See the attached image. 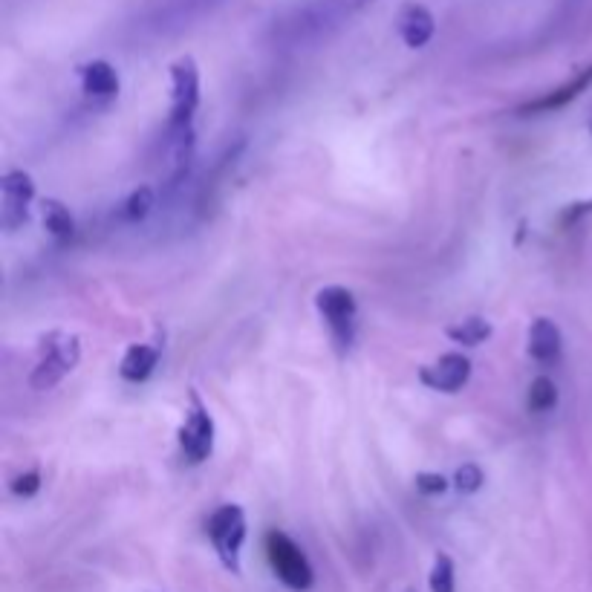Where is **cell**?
I'll list each match as a JSON object with an SVG mask.
<instances>
[{"instance_id": "cell-1", "label": "cell", "mask_w": 592, "mask_h": 592, "mask_svg": "<svg viewBox=\"0 0 592 592\" xmlns=\"http://www.w3.org/2000/svg\"><path fill=\"white\" fill-rule=\"evenodd\" d=\"M81 361V341L78 335L50 333L41 338L38 347V364L29 376L32 390H52L67 373H73Z\"/></svg>"}, {"instance_id": "cell-2", "label": "cell", "mask_w": 592, "mask_h": 592, "mask_svg": "<svg viewBox=\"0 0 592 592\" xmlns=\"http://www.w3.org/2000/svg\"><path fill=\"white\" fill-rule=\"evenodd\" d=\"M266 558H269L272 572L284 581L289 590L304 592L315 584V572H312V564L304 555V549L286 532L275 529V532L266 535Z\"/></svg>"}, {"instance_id": "cell-3", "label": "cell", "mask_w": 592, "mask_h": 592, "mask_svg": "<svg viewBox=\"0 0 592 592\" xmlns=\"http://www.w3.org/2000/svg\"><path fill=\"white\" fill-rule=\"evenodd\" d=\"M200 107V67L191 55H182L171 67V116L168 130L191 128V119Z\"/></svg>"}, {"instance_id": "cell-4", "label": "cell", "mask_w": 592, "mask_h": 592, "mask_svg": "<svg viewBox=\"0 0 592 592\" xmlns=\"http://www.w3.org/2000/svg\"><path fill=\"white\" fill-rule=\"evenodd\" d=\"M206 532L223 561V567L240 572V549L246 541V512L234 503H226L208 517Z\"/></svg>"}, {"instance_id": "cell-5", "label": "cell", "mask_w": 592, "mask_h": 592, "mask_svg": "<svg viewBox=\"0 0 592 592\" xmlns=\"http://www.w3.org/2000/svg\"><path fill=\"white\" fill-rule=\"evenodd\" d=\"M315 309L321 312V318L327 321L335 344L344 350L350 347L353 335H356V318H359V304L356 295L347 286H324L315 295Z\"/></svg>"}, {"instance_id": "cell-6", "label": "cell", "mask_w": 592, "mask_h": 592, "mask_svg": "<svg viewBox=\"0 0 592 592\" xmlns=\"http://www.w3.org/2000/svg\"><path fill=\"white\" fill-rule=\"evenodd\" d=\"M180 448L182 457L194 465L206 463L214 451V419L197 393H191V408L180 428Z\"/></svg>"}, {"instance_id": "cell-7", "label": "cell", "mask_w": 592, "mask_h": 592, "mask_svg": "<svg viewBox=\"0 0 592 592\" xmlns=\"http://www.w3.org/2000/svg\"><path fill=\"white\" fill-rule=\"evenodd\" d=\"M0 191H3V200H0V220L9 232L21 229L26 220H29V203L35 200V182L32 177L15 168V171H6L3 180H0Z\"/></svg>"}, {"instance_id": "cell-8", "label": "cell", "mask_w": 592, "mask_h": 592, "mask_svg": "<svg viewBox=\"0 0 592 592\" xmlns=\"http://www.w3.org/2000/svg\"><path fill=\"white\" fill-rule=\"evenodd\" d=\"M471 379V359L463 353H445L434 364L419 367V382L439 393H457Z\"/></svg>"}, {"instance_id": "cell-9", "label": "cell", "mask_w": 592, "mask_h": 592, "mask_svg": "<svg viewBox=\"0 0 592 592\" xmlns=\"http://www.w3.org/2000/svg\"><path fill=\"white\" fill-rule=\"evenodd\" d=\"M396 29H399V38L405 41V47L422 50L434 38L437 24H434V15L422 3H408L396 18Z\"/></svg>"}, {"instance_id": "cell-10", "label": "cell", "mask_w": 592, "mask_h": 592, "mask_svg": "<svg viewBox=\"0 0 592 592\" xmlns=\"http://www.w3.org/2000/svg\"><path fill=\"white\" fill-rule=\"evenodd\" d=\"M592 84V64H587L578 76H572L567 84H561L558 90H552V93H546L541 99H535V102H526L517 113H549V110H558V107H567L572 99H578L587 87Z\"/></svg>"}, {"instance_id": "cell-11", "label": "cell", "mask_w": 592, "mask_h": 592, "mask_svg": "<svg viewBox=\"0 0 592 592\" xmlns=\"http://www.w3.org/2000/svg\"><path fill=\"white\" fill-rule=\"evenodd\" d=\"M561 347H564V335H561V327L552 318L532 321V327H529V356L532 359L549 364V361L561 356Z\"/></svg>"}, {"instance_id": "cell-12", "label": "cell", "mask_w": 592, "mask_h": 592, "mask_svg": "<svg viewBox=\"0 0 592 592\" xmlns=\"http://www.w3.org/2000/svg\"><path fill=\"white\" fill-rule=\"evenodd\" d=\"M78 78H81L84 93L93 99H113L119 93V73L113 70V64H107L102 58L81 64Z\"/></svg>"}, {"instance_id": "cell-13", "label": "cell", "mask_w": 592, "mask_h": 592, "mask_svg": "<svg viewBox=\"0 0 592 592\" xmlns=\"http://www.w3.org/2000/svg\"><path fill=\"white\" fill-rule=\"evenodd\" d=\"M159 364V350L151 344H133L128 347V353L122 356L119 364V376L125 382H145Z\"/></svg>"}, {"instance_id": "cell-14", "label": "cell", "mask_w": 592, "mask_h": 592, "mask_svg": "<svg viewBox=\"0 0 592 592\" xmlns=\"http://www.w3.org/2000/svg\"><path fill=\"white\" fill-rule=\"evenodd\" d=\"M41 217H44V229L50 234L55 243H67L76 234V220L70 214V208L64 206L61 200H44L41 203Z\"/></svg>"}, {"instance_id": "cell-15", "label": "cell", "mask_w": 592, "mask_h": 592, "mask_svg": "<svg viewBox=\"0 0 592 592\" xmlns=\"http://www.w3.org/2000/svg\"><path fill=\"white\" fill-rule=\"evenodd\" d=\"M494 327H491L489 318L483 315H471V318H463L457 324H451L445 335L454 341V344H463V347H480L483 341H489Z\"/></svg>"}, {"instance_id": "cell-16", "label": "cell", "mask_w": 592, "mask_h": 592, "mask_svg": "<svg viewBox=\"0 0 592 592\" xmlns=\"http://www.w3.org/2000/svg\"><path fill=\"white\" fill-rule=\"evenodd\" d=\"M526 405L532 413H546L552 411L558 405V387L549 376H538L532 385H529V396H526Z\"/></svg>"}, {"instance_id": "cell-17", "label": "cell", "mask_w": 592, "mask_h": 592, "mask_svg": "<svg viewBox=\"0 0 592 592\" xmlns=\"http://www.w3.org/2000/svg\"><path fill=\"white\" fill-rule=\"evenodd\" d=\"M156 206V194L151 185H142V188H136L133 194H130L128 200H125V217H128L130 223H142Z\"/></svg>"}, {"instance_id": "cell-18", "label": "cell", "mask_w": 592, "mask_h": 592, "mask_svg": "<svg viewBox=\"0 0 592 592\" xmlns=\"http://www.w3.org/2000/svg\"><path fill=\"white\" fill-rule=\"evenodd\" d=\"M431 592H457V575H454V561L448 555H437L434 567L428 575Z\"/></svg>"}, {"instance_id": "cell-19", "label": "cell", "mask_w": 592, "mask_h": 592, "mask_svg": "<svg viewBox=\"0 0 592 592\" xmlns=\"http://www.w3.org/2000/svg\"><path fill=\"white\" fill-rule=\"evenodd\" d=\"M483 483H486V474H483V468L477 463L460 465L457 474H454V489L460 494H477L483 489Z\"/></svg>"}, {"instance_id": "cell-20", "label": "cell", "mask_w": 592, "mask_h": 592, "mask_svg": "<svg viewBox=\"0 0 592 592\" xmlns=\"http://www.w3.org/2000/svg\"><path fill=\"white\" fill-rule=\"evenodd\" d=\"M9 489H12V494H18V497H35L41 491V471L38 468H29L24 474H18Z\"/></svg>"}, {"instance_id": "cell-21", "label": "cell", "mask_w": 592, "mask_h": 592, "mask_svg": "<svg viewBox=\"0 0 592 592\" xmlns=\"http://www.w3.org/2000/svg\"><path fill=\"white\" fill-rule=\"evenodd\" d=\"M413 483H416V489L428 494V497H437V494L448 491V480L442 474H437V471H419Z\"/></svg>"}, {"instance_id": "cell-22", "label": "cell", "mask_w": 592, "mask_h": 592, "mask_svg": "<svg viewBox=\"0 0 592 592\" xmlns=\"http://www.w3.org/2000/svg\"><path fill=\"white\" fill-rule=\"evenodd\" d=\"M592 214V200H584V203H572V206L561 214V223L564 226H572V223H578L581 217H587Z\"/></svg>"}, {"instance_id": "cell-23", "label": "cell", "mask_w": 592, "mask_h": 592, "mask_svg": "<svg viewBox=\"0 0 592 592\" xmlns=\"http://www.w3.org/2000/svg\"><path fill=\"white\" fill-rule=\"evenodd\" d=\"M356 3H359V6H364V3H367V0H356Z\"/></svg>"}, {"instance_id": "cell-24", "label": "cell", "mask_w": 592, "mask_h": 592, "mask_svg": "<svg viewBox=\"0 0 592 592\" xmlns=\"http://www.w3.org/2000/svg\"><path fill=\"white\" fill-rule=\"evenodd\" d=\"M590 133H592V116H590Z\"/></svg>"}, {"instance_id": "cell-25", "label": "cell", "mask_w": 592, "mask_h": 592, "mask_svg": "<svg viewBox=\"0 0 592 592\" xmlns=\"http://www.w3.org/2000/svg\"><path fill=\"white\" fill-rule=\"evenodd\" d=\"M405 592H416V590H405Z\"/></svg>"}]
</instances>
